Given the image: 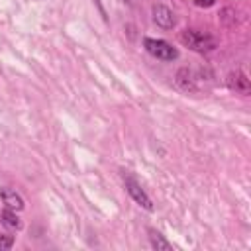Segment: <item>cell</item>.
<instances>
[{
    "label": "cell",
    "instance_id": "4",
    "mask_svg": "<svg viewBox=\"0 0 251 251\" xmlns=\"http://www.w3.org/2000/svg\"><path fill=\"white\" fill-rule=\"evenodd\" d=\"M151 16H153V22H155L159 27H163V29H173L175 24H176V18H175L173 10L167 8L165 4H153Z\"/></svg>",
    "mask_w": 251,
    "mask_h": 251
},
{
    "label": "cell",
    "instance_id": "2",
    "mask_svg": "<svg viewBox=\"0 0 251 251\" xmlns=\"http://www.w3.org/2000/svg\"><path fill=\"white\" fill-rule=\"evenodd\" d=\"M143 47H145V51H147L151 57H155V59H159V61H175V59H178V49L173 47V45H171L169 41H165V39L145 37V39H143Z\"/></svg>",
    "mask_w": 251,
    "mask_h": 251
},
{
    "label": "cell",
    "instance_id": "9",
    "mask_svg": "<svg viewBox=\"0 0 251 251\" xmlns=\"http://www.w3.org/2000/svg\"><path fill=\"white\" fill-rule=\"evenodd\" d=\"M0 222L8 227V229H22V220L18 218V214H16V210H12V208H6V210H2L0 212Z\"/></svg>",
    "mask_w": 251,
    "mask_h": 251
},
{
    "label": "cell",
    "instance_id": "7",
    "mask_svg": "<svg viewBox=\"0 0 251 251\" xmlns=\"http://www.w3.org/2000/svg\"><path fill=\"white\" fill-rule=\"evenodd\" d=\"M175 80H176V86H178L180 90H184V92H196V90H198L196 78H194L192 71H188L186 67H182V69L176 71Z\"/></svg>",
    "mask_w": 251,
    "mask_h": 251
},
{
    "label": "cell",
    "instance_id": "8",
    "mask_svg": "<svg viewBox=\"0 0 251 251\" xmlns=\"http://www.w3.org/2000/svg\"><path fill=\"white\" fill-rule=\"evenodd\" d=\"M147 233H149V243H151L153 249H157V251H171V249H173V243H169V241L163 237L161 231L149 227Z\"/></svg>",
    "mask_w": 251,
    "mask_h": 251
},
{
    "label": "cell",
    "instance_id": "5",
    "mask_svg": "<svg viewBox=\"0 0 251 251\" xmlns=\"http://www.w3.org/2000/svg\"><path fill=\"white\" fill-rule=\"evenodd\" d=\"M227 86H229L231 90H235L237 94H243V96H247V94L251 92L249 78H247V75H245L241 69H237V71H233V73L227 75Z\"/></svg>",
    "mask_w": 251,
    "mask_h": 251
},
{
    "label": "cell",
    "instance_id": "3",
    "mask_svg": "<svg viewBox=\"0 0 251 251\" xmlns=\"http://www.w3.org/2000/svg\"><path fill=\"white\" fill-rule=\"evenodd\" d=\"M124 184H126V190H127V194L133 198V202L135 204H139L143 210H147V212H153V202H151V198L147 196V192L141 188V184L131 176V175H126L124 173Z\"/></svg>",
    "mask_w": 251,
    "mask_h": 251
},
{
    "label": "cell",
    "instance_id": "12",
    "mask_svg": "<svg viewBox=\"0 0 251 251\" xmlns=\"http://www.w3.org/2000/svg\"><path fill=\"white\" fill-rule=\"evenodd\" d=\"M194 4L198 8H212L216 4V0H194Z\"/></svg>",
    "mask_w": 251,
    "mask_h": 251
},
{
    "label": "cell",
    "instance_id": "1",
    "mask_svg": "<svg viewBox=\"0 0 251 251\" xmlns=\"http://www.w3.org/2000/svg\"><path fill=\"white\" fill-rule=\"evenodd\" d=\"M180 41H182V45H186L188 49H192L196 53H210L218 47V41L214 35H210L206 31H198V29H182Z\"/></svg>",
    "mask_w": 251,
    "mask_h": 251
},
{
    "label": "cell",
    "instance_id": "10",
    "mask_svg": "<svg viewBox=\"0 0 251 251\" xmlns=\"http://www.w3.org/2000/svg\"><path fill=\"white\" fill-rule=\"evenodd\" d=\"M220 22L224 24V25H233L235 24V10L233 8H224L222 12H220Z\"/></svg>",
    "mask_w": 251,
    "mask_h": 251
},
{
    "label": "cell",
    "instance_id": "6",
    "mask_svg": "<svg viewBox=\"0 0 251 251\" xmlns=\"http://www.w3.org/2000/svg\"><path fill=\"white\" fill-rule=\"evenodd\" d=\"M0 200H2V204H4L6 208H12V210H16V212H20V210L25 208L24 198H22L14 188H10V186H0Z\"/></svg>",
    "mask_w": 251,
    "mask_h": 251
},
{
    "label": "cell",
    "instance_id": "13",
    "mask_svg": "<svg viewBox=\"0 0 251 251\" xmlns=\"http://www.w3.org/2000/svg\"><path fill=\"white\" fill-rule=\"evenodd\" d=\"M96 2V6H98V10H100V14H102V18L104 20H108V16H106V12H104V8H102V4H100V0H94Z\"/></svg>",
    "mask_w": 251,
    "mask_h": 251
},
{
    "label": "cell",
    "instance_id": "11",
    "mask_svg": "<svg viewBox=\"0 0 251 251\" xmlns=\"http://www.w3.org/2000/svg\"><path fill=\"white\" fill-rule=\"evenodd\" d=\"M14 247V235L0 233V251H8Z\"/></svg>",
    "mask_w": 251,
    "mask_h": 251
}]
</instances>
